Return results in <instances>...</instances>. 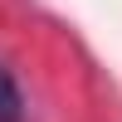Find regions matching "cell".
I'll return each mask as SVG.
<instances>
[{"label":"cell","instance_id":"6da1fadb","mask_svg":"<svg viewBox=\"0 0 122 122\" xmlns=\"http://www.w3.org/2000/svg\"><path fill=\"white\" fill-rule=\"evenodd\" d=\"M0 122H25V98H20V83L5 64H0Z\"/></svg>","mask_w":122,"mask_h":122}]
</instances>
